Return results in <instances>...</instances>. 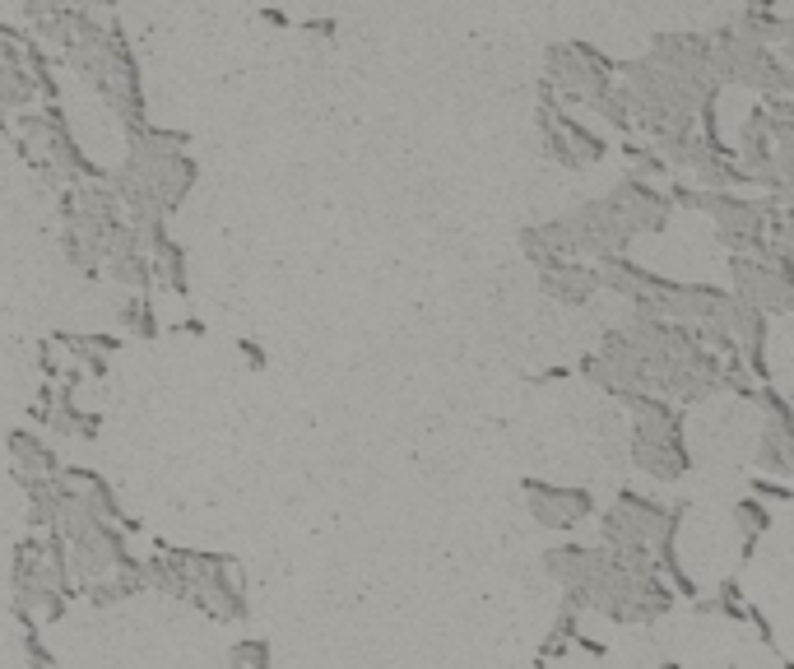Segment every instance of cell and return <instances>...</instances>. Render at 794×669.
Segmentation results:
<instances>
[{"label": "cell", "mask_w": 794, "mask_h": 669, "mask_svg": "<svg viewBox=\"0 0 794 669\" xmlns=\"http://www.w3.org/2000/svg\"><path fill=\"white\" fill-rule=\"evenodd\" d=\"M730 298L757 307L767 321L790 317V307H794L790 270L762 261V256H730Z\"/></svg>", "instance_id": "1"}, {"label": "cell", "mask_w": 794, "mask_h": 669, "mask_svg": "<svg viewBox=\"0 0 794 669\" xmlns=\"http://www.w3.org/2000/svg\"><path fill=\"white\" fill-rule=\"evenodd\" d=\"M604 205L613 210V219L623 223L628 237H642V233H665L669 228V200H665V186H650L642 177H623L613 186Z\"/></svg>", "instance_id": "2"}, {"label": "cell", "mask_w": 794, "mask_h": 669, "mask_svg": "<svg viewBox=\"0 0 794 669\" xmlns=\"http://www.w3.org/2000/svg\"><path fill=\"white\" fill-rule=\"evenodd\" d=\"M530 517L548 530H576L581 521L595 517L591 488H567V484H544V479H525L521 484Z\"/></svg>", "instance_id": "3"}, {"label": "cell", "mask_w": 794, "mask_h": 669, "mask_svg": "<svg viewBox=\"0 0 794 669\" xmlns=\"http://www.w3.org/2000/svg\"><path fill=\"white\" fill-rule=\"evenodd\" d=\"M724 302H730V288L720 284H669V294L655 302V317L669 321V325H683V331H693V325H706V321H720L724 317Z\"/></svg>", "instance_id": "4"}, {"label": "cell", "mask_w": 794, "mask_h": 669, "mask_svg": "<svg viewBox=\"0 0 794 669\" xmlns=\"http://www.w3.org/2000/svg\"><path fill=\"white\" fill-rule=\"evenodd\" d=\"M539 288L562 307H585L599 294V280H595L591 261H544L539 265Z\"/></svg>", "instance_id": "5"}, {"label": "cell", "mask_w": 794, "mask_h": 669, "mask_svg": "<svg viewBox=\"0 0 794 669\" xmlns=\"http://www.w3.org/2000/svg\"><path fill=\"white\" fill-rule=\"evenodd\" d=\"M632 466L660 479V484H679L693 474V451L683 437H660V442H632Z\"/></svg>", "instance_id": "6"}, {"label": "cell", "mask_w": 794, "mask_h": 669, "mask_svg": "<svg viewBox=\"0 0 794 669\" xmlns=\"http://www.w3.org/2000/svg\"><path fill=\"white\" fill-rule=\"evenodd\" d=\"M757 470L776 474V484H785L794 474V446H790V409L785 414H767L762 433H757Z\"/></svg>", "instance_id": "7"}, {"label": "cell", "mask_w": 794, "mask_h": 669, "mask_svg": "<svg viewBox=\"0 0 794 669\" xmlns=\"http://www.w3.org/2000/svg\"><path fill=\"white\" fill-rule=\"evenodd\" d=\"M10 460H14V474H61V456L38 428H14L10 433Z\"/></svg>", "instance_id": "8"}, {"label": "cell", "mask_w": 794, "mask_h": 669, "mask_svg": "<svg viewBox=\"0 0 794 669\" xmlns=\"http://www.w3.org/2000/svg\"><path fill=\"white\" fill-rule=\"evenodd\" d=\"M33 102H38V79H33L24 65L20 71H5L0 75V116H20V112H28Z\"/></svg>", "instance_id": "9"}, {"label": "cell", "mask_w": 794, "mask_h": 669, "mask_svg": "<svg viewBox=\"0 0 794 669\" xmlns=\"http://www.w3.org/2000/svg\"><path fill=\"white\" fill-rule=\"evenodd\" d=\"M767 525H771L767 503H757V497L734 503V530H739V544H744V554H753V544L767 535Z\"/></svg>", "instance_id": "10"}, {"label": "cell", "mask_w": 794, "mask_h": 669, "mask_svg": "<svg viewBox=\"0 0 794 669\" xmlns=\"http://www.w3.org/2000/svg\"><path fill=\"white\" fill-rule=\"evenodd\" d=\"M121 321H126V331H135V335H153V331H159L149 298H131L126 307H121Z\"/></svg>", "instance_id": "11"}, {"label": "cell", "mask_w": 794, "mask_h": 669, "mask_svg": "<svg viewBox=\"0 0 794 669\" xmlns=\"http://www.w3.org/2000/svg\"><path fill=\"white\" fill-rule=\"evenodd\" d=\"M753 497L757 503H790V484H776V479H753Z\"/></svg>", "instance_id": "12"}, {"label": "cell", "mask_w": 794, "mask_h": 669, "mask_svg": "<svg viewBox=\"0 0 794 669\" xmlns=\"http://www.w3.org/2000/svg\"><path fill=\"white\" fill-rule=\"evenodd\" d=\"M237 349H241V354H247V358H251V363H256V368H261V363H265V354H261V345H251V339H241V345H237Z\"/></svg>", "instance_id": "13"}]
</instances>
